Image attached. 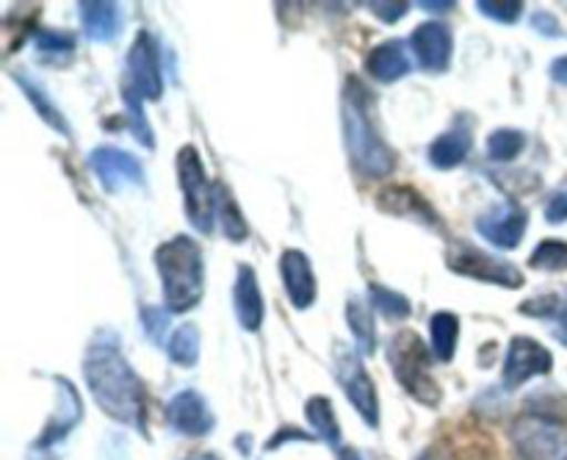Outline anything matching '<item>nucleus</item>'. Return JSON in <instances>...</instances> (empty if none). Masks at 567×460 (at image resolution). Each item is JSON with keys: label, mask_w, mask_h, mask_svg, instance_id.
<instances>
[{"label": "nucleus", "mask_w": 567, "mask_h": 460, "mask_svg": "<svg viewBox=\"0 0 567 460\" xmlns=\"http://www.w3.org/2000/svg\"><path fill=\"white\" fill-rule=\"evenodd\" d=\"M89 166L105 192H120L122 186H144V170L138 159L120 147H97L89 155Z\"/></svg>", "instance_id": "f8f14e48"}, {"label": "nucleus", "mask_w": 567, "mask_h": 460, "mask_svg": "<svg viewBox=\"0 0 567 460\" xmlns=\"http://www.w3.org/2000/svg\"><path fill=\"white\" fill-rule=\"evenodd\" d=\"M526 147V136L515 127H498L491 139H487V155L493 161H515Z\"/></svg>", "instance_id": "c85d7f7f"}, {"label": "nucleus", "mask_w": 567, "mask_h": 460, "mask_svg": "<svg viewBox=\"0 0 567 460\" xmlns=\"http://www.w3.org/2000/svg\"><path fill=\"white\" fill-rule=\"evenodd\" d=\"M233 303H236V316L241 321L244 330L255 333L264 325V297H260L258 277H255L252 266H238V280L233 288Z\"/></svg>", "instance_id": "f3484780"}, {"label": "nucleus", "mask_w": 567, "mask_h": 460, "mask_svg": "<svg viewBox=\"0 0 567 460\" xmlns=\"http://www.w3.org/2000/svg\"><path fill=\"white\" fill-rule=\"evenodd\" d=\"M55 388H59V408H55L53 419H50V425L44 427L42 438L37 441V447H53L55 441H61V438L70 436L72 427L81 421V397H78L75 386H72L70 380H64V377H55Z\"/></svg>", "instance_id": "dca6fc26"}, {"label": "nucleus", "mask_w": 567, "mask_h": 460, "mask_svg": "<svg viewBox=\"0 0 567 460\" xmlns=\"http://www.w3.org/2000/svg\"><path fill=\"white\" fill-rule=\"evenodd\" d=\"M551 78L557 83H565L567 86V55H563V59H557L551 64Z\"/></svg>", "instance_id": "ea45409f"}, {"label": "nucleus", "mask_w": 567, "mask_h": 460, "mask_svg": "<svg viewBox=\"0 0 567 460\" xmlns=\"http://www.w3.org/2000/svg\"><path fill=\"white\" fill-rule=\"evenodd\" d=\"M546 219L551 222V225H559V222L567 219V188H559V192L554 194L551 203H548L546 208Z\"/></svg>", "instance_id": "c9c22d12"}, {"label": "nucleus", "mask_w": 567, "mask_h": 460, "mask_svg": "<svg viewBox=\"0 0 567 460\" xmlns=\"http://www.w3.org/2000/svg\"><path fill=\"white\" fill-rule=\"evenodd\" d=\"M336 377L338 382H341L343 391H347V399L360 413V419L369 427L380 425V399H377L374 380H371L369 371H365L360 355L347 349L343 344L336 347Z\"/></svg>", "instance_id": "0eeeda50"}, {"label": "nucleus", "mask_w": 567, "mask_h": 460, "mask_svg": "<svg viewBox=\"0 0 567 460\" xmlns=\"http://www.w3.org/2000/svg\"><path fill=\"white\" fill-rule=\"evenodd\" d=\"M520 314L537 316V319H557L559 325H567V288L543 294V297L526 299L520 305Z\"/></svg>", "instance_id": "a878e982"}, {"label": "nucleus", "mask_w": 567, "mask_h": 460, "mask_svg": "<svg viewBox=\"0 0 567 460\" xmlns=\"http://www.w3.org/2000/svg\"><path fill=\"white\" fill-rule=\"evenodd\" d=\"M343 139L352 164L365 177H385L396 166V155L377 133L371 114V94L358 78H349L343 89Z\"/></svg>", "instance_id": "f03ea898"}, {"label": "nucleus", "mask_w": 567, "mask_h": 460, "mask_svg": "<svg viewBox=\"0 0 567 460\" xmlns=\"http://www.w3.org/2000/svg\"><path fill=\"white\" fill-rule=\"evenodd\" d=\"M17 83H20L22 92L28 94V100H31L33 109L39 111V116H42V120L48 122V125L53 127V131H59V133H70V127H66V122H64V116H61V111L55 109L53 103H50V98H48V94L42 92V89L37 86V83H33V78H28V75H17Z\"/></svg>", "instance_id": "bb28decb"}, {"label": "nucleus", "mask_w": 567, "mask_h": 460, "mask_svg": "<svg viewBox=\"0 0 567 460\" xmlns=\"http://www.w3.org/2000/svg\"><path fill=\"white\" fill-rule=\"evenodd\" d=\"M280 272H282V283H286L288 299H291L293 308L305 310L308 305H313L316 275L308 255L299 253V249H286L280 258Z\"/></svg>", "instance_id": "2eb2a0df"}, {"label": "nucleus", "mask_w": 567, "mask_h": 460, "mask_svg": "<svg viewBox=\"0 0 567 460\" xmlns=\"http://www.w3.org/2000/svg\"><path fill=\"white\" fill-rule=\"evenodd\" d=\"M305 416H308L310 427L316 430V436L324 438L330 447H338L341 443V427L336 421V408L327 397H310L308 405H305Z\"/></svg>", "instance_id": "4be33fe9"}, {"label": "nucleus", "mask_w": 567, "mask_h": 460, "mask_svg": "<svg viewBox=\"0 0 567 460\" xmlns=\"http://www.w3.org/2000/svg\"><path fill=\"white\" fill-rule=\"evenodd\" d=\"M529 264L535 266V269H543V272H565L567 269V242L548 238V242L537 244V249L532 253Z\"/></svg>", "instance_id": "7c9ffc66"}, {"label": "nucleus", "mask_w": 567, "mask_h": 460, "mask_svg": "<svg viewBox=\"0 0 567 460\" xmlns=\"http://www.w3.org/2000/svg\"><path fill=\"white\" fill-rule=\"evenodd\" d=\"M338 460H360V454L354 452V449H343V452L338 454Z\"/></svg>", "instance_id": "79ce46f5"}, {"label": "nucleus", "mask_w": 567, "mask_h": 460, "mask_svg": "<svg viewBox=\"0 0 567 460\" xmlns=\"http://www.w3.org/2000/svg\"><path fill=\"white\" fill-rule=\"evenodd\" d=\"M377 205H380V208L391 216H408V219L421 222V225H426V227H441L435 211H432L430 205L424 203V197H421V194L410 186L385 188V192L377 197Z\"/></svg>", "instance_id": "a211bd4d"}, {"label": "nucleus", "mask_w": 567, "mask_h": 460, "mask_svg": "<svg viewBox=\"0 0 567 460\" xmlns=\"http://www.w3.org/2000/svg\"><path fill=\"white\" fill-rule=\"evenodd\" d=\"M142 321H144V330H147L150 341L161 344L164 341V330H166V321H169V314L161 308H144L142 310Z\"/></svg>", "instance_id": "f704fd0d"}, {"label": "nucleus", "mask_w": 567, "mask_h": 460, "mask_svg": "<svg viewBox=\"0 0 567 460\" xmlns=\"http://www.w3.org/2000/svg\"><path fill=\"white\" fill-rule=\"evenodd\" d=\"M214 188H216V208H219V216H221V231H225V236L230 238V242H244L249 231L241 211H238L236 200L227 194V188L221 186H214Z\"/></svg>", "instance_id": "cd10ccee"}, {"label": "nucleus", "mask_w": 567, "mask_h": 460, "mask_svg": "<svg viewBox=\"0 0 567 460\" xmlns=\"http://www.w3.org/2000/svg\"><path fill=\"white\" fill-rule=\"evenodd\" d=\"M480 11L496 22H515L524 11V3H496V0H480Z\"/></svg>", "instance_id": "72a5a7b5"}, {"label": "nucleus", "mask_w": 567, "mask_h": 460, "mask_svg": "<svg viewBox=\"0 0 567 460\" xmlns=\"http://www.w3.org/2000/svg\"><path fill=\"white\" fill-rule=\"evenodd\" d=\"M177 177H181L188 222L194 225V231L210 233L214 231L216 214V188L208 183L203 159H199L194 144H186V147H181V153H177Z\"/></svg>", "instance_id": "423d86ee"}, {"label": "nucleus", "mask_w": 567, "mask_h": 460, "mask_svg": "<svg viewBox=\"0 0 567 460\" xmlns=\"http://www.w3.org/2000/svg\"><path fill=\"white\" fill-rule=\"evenodd\" d=\"M100 460H127L125 441H120V438H109V441H105V449H103V458Z\"/></svg>", "instance_id": "58836bf2"}, {"label": "nucleus", "mask_w": 567, "mask_h": 460, "mask_svg": "<svg viewBox=\"0 0 567 460\" xmlns=\"http://www.w3.org/2000/svg\"><path fill=\"white\" fill-rule=\"evenodd\" d=\"M468 150H471V133L465 131L463 125H457L432 142L430 161L437 166V170H452V166L463 164Z\"/></svg>", "instance_id": "412c9836"}, {"label": "nucleus", "mask_w": 567, "mask_h": 460, "mask_svg": "<svg viewBox=\"0 0 567 460\" xmlns=\"http://www.w3.org/2000/svg\"><path fill=\"white\" fill-rule=\"evenodd\" d=\"M526 225H529V216L520 208L515 200H504V203L493 205L491 211L476 219V231L487 238L491 244H496L498 249H515L526 236Z\"/></svg>", "instance_id": "9d476101"}, {"label": "nucleus", "mask_w": 567, "mask_h": 460, "mask_svg": "<svg viewBox=\"0 0 567 460\" xmlns=\"http://www.w3.org/2000/svg\"><path fill=\"white\" fill-rule=\"evenodd\" d=\"M83 377H86L94 402L103 408L105 416L133 427L142 436L147 432L144 386L122 355L116 333L100 330L89 341L86 358H83Z\"/></svg>", "instance_id": "f257e3e1"}, {"label": "nucleus", "mask_w": 567, "mask_h": 460, "mask_svg": "<svg viewBox=\"0 0 567 460\" xmlns=\"http://www.w3.org/2000/svg\"><path fill=\"white\" fill-rule=\"evenodd\" d=\"M554 336H557V338H559V341H563V344H565V347H567V325H563V327H559V330H557V333H554Z\"/></svg>", "instance_id": "37998d69"}, {"label": "nucleus", "mask_w": 567, "mask_h": 460, "mask_svg": "<svg viewBox=\"0 0 567 460\" xmlns=\"http://www.w3.org/2000/svg\"><path fill=\"white\" fill-rule=\"evenodd\" d=\"M166 419H169L172 430L186 438H203L214 430V413H210L208 402L197 391H192V388L177 391L169 399V405H166Z\"/></svg>", "instance_id": "ddd939ff"}, {"label": "nucleus", "mask_w": 567, "mask_h": 460, "mask_svg": "<svg viewBox=\"0 0 567 460\" xmlns=\"http://www.w3.org/2000/svg\"><path fill=\"white\" fill-rule=\"evenodd\" d=\"M164 303L169 314H186L203 299L205 264L203 249L192 236H175L155 249Z\"/></svg>", "instance_id": "7ed1b4c3"}, {"label": "nucleus", "mask_w": 567, "mask_h": 460, "mask_svg": "<svg viewBox=\"0 0 567 460\" xmlns=\"http://www.w3.org/2000/svg\"><path fill=\"white\" fill-rule=\"evenodd\" d=\"M449 266L457 275L474 277V280L482 283H496V286L504 288L524 286V275H520L518 266L496 258V255H487L485 249L474 247V244H452V249H449Z\"/></svg>", "instance_id": "6e6552de"}, {"label": "nucleus", "mask_w": 567, "mask_h": 460, "mask_svg": "<svg viewBox=\"0 0 567 460\" xmlns=\"http://www.w3.org/2000/svg\"><path fill=\"white\" fill-rule=\"evenodd\" d=\"M169 358L175 360L177 366H183V369H192L194 364L199 360V330L197 325H192V321H186V325L177 327L175 333H172L169 338Z\"/></svg>", "instance_id": "393cba45"}, {"label": "nucleus", "mask_w": 567, "mask_h": 460, "mask_svg": "<svg viewBox=\"0 0 567 460\" xmlns=\"http://www.w3.org/2000/svg\"><path fill=\"white\" fill-rule=\"evenodd\" d=\"M388 355H391L393 375L402 382L404 391L419 399V402L435 408L441 402L443 391L430 371V349H426V344L413 330H402L399 336L391 338Z\"/></svg>", "instance_id": "20e7f679"}, {"label": "nucleus", "mask_w": 567, "mask_h": 460, "mask_svg": "<svg viewBox=\"0 0 567 460\" xmlns=\"http://www.w3.org/2000/svg\"><path fill=\"white\" fill-rule=\"evenodd\" d=\"M369 294H371V305H374L385 319H408L410 316V303L404 294L393 292V288H385V286H377V283H371Z\"/></svg>", "instance_id": "c756f323"}, {"label": "nucleus", "mask_w": 567, "mask_h": 460, "mask_svg": "<svg viewBox=\"0 0 567 460\" xmlns=\"http://www.w3.org/2000/svg\"><path fill=\"white\" fill-rule=\"evenodd\" d=\"M347 319L354 333V344L363 355H371L377 347V333H374V316L371 308L360 297H352L347 305Z\"/></svg>", "instance_id": "5701e85b"}, {"label": "nucleus", "mask_w": 567, "mask_h": 460, "mask_svg": "<svg viewBox=\"0 0 567 460\" xmlns=\"http://www.w3.org/2000/svg\"><path fill=\"white\" fill-rule=\"evenodd\" d=\"M83 31L94 42H111L122 31V14L116 3H81Z\"/></svg>", "instance_id": "6ab92c4d"}, {"label": "nucleus", "mask_w": 567, "mask_h": 460, "mask_svg": "<svg viewBox=\"0 0 567 460\" xmlns=\"http://www.w3.org/2000/svg\"><path fill=\"white\" fill-rule=\"evenodd\" d=\"M371 11H374L380 20L399 22L404 14H408V3H371Z\"/></svg>", "instance_id": "4c0bfd02"}, {"label": "nucleus", "mask_w": 567, "mask_h": 460, "mask_svg": "<svg viewBox=\"0 0 567 460\" xmlns=\"http://www.w3.org/2000/svg\"><path fill=\"white\" fill-rule=\"evenodd\" d=\"M75 48V39L72 33H59V31H39L37 33V50L39 53H70Z\"/></svg>", "instance_id": "473e14b6"}, {"label": "nucleus", "mask_w": 567, "mask_h": 460, "mask_svg": "<svg viewBox=\"0 0 567 460\" xmlns=\"http://www.w3.org/2000/svg\"><path fill=\"white\" fill-rule=\"evenodd\" d=\"M125 86L133 89L138 98L158 100L164 94V78H161V61H158V44L142 31L136 42L127 50V78Z\"/></svg>", "instance_id": "1a4fd4ad"}, {"label": "nucleus", "mask_w": 567, "mask_h": 460, "mask_svg": "<svg viewBox=\"0 0 567 460\" xmlns=\"http://www.w3.org/2000/svg\"><path fill=\"white\" fill-rule=\"evenodd\" d=\"M554 366V355L535 338L518 336L509 341L507 358H504V386L518 388L537 375H548Z\"/></svg>", "instance_id": "9b49d317"}, {"label": "nucleus", "mask_w": 567, "mask_h": 460, "mask_svg": "<svg viewBox=\"0 0 567 460\" xmlns=\"http://www.w3.org/2000/svg\"><path fill=\"white\" fill-rule=\"evenodd\" d=\"M532 28H535L537 33H543V37H563L559 22L554 20V14H546V11H537V14L532 17Z\"/></svg>", "instance_id": "e433bc0d"}, {"label": "nucleus", "mask_w": 567, "mask_h": 460, "mask_svg": "<svg viewBox=\"0 0 567 460\" xmlns=\"http://www.w3.org/2000/svg\"><path fill=\"white\" fill-rule=\"evenodd\" d=\"M421 9H424V11H452L454 3H452V0H446V3H435V0H424V3H421Z\"/></svg>", "instance_id": "a19ab883"}, {"label": "nucleus", "mask_w": 567, "mask_h": 460, "mask_svg": "<svg viewBox=\"0 0 567 460\" xmlns=\"http://www.w3.org/2000/svg\"><path fill=\"white\" fill-rule=\"evenodd\" d=\"M509 438L524 460H567V427L554 416L520 413Z\"/></svg>", "instance_id": "39448f33"}, {"label": "nucleus", "mask_w": 567, "mask_h": 460, "mask_svg": "<svg viewBox=\"0 0 567 460\" xmlns=\"http://www.w3.org/2000/svg\"><path fill=\"white\" fill-rule=\"evenodd\" d=\"M365 67H369L371 78H377L382 83H393L410 72L408 50H404L402 42H385L371 50Z\"/></svg>", "instance_id": "aec40b11"}, {"label": "nucleus", "mask_w": 567, "mask_h": 460, "mask_svg": "<svg viewBox=\"0 0 567 460\" xmlns=\"http://www.w3.org/2000/svg\"><path fill=\"white\" fill-rule=\"evenodd\" d=\"M410 44H413L419 64L426 72H446L449 64H452L454 39L449 25H443V22H424V25L415 28Z\"/></svg>", "instance_id": "4468645a"}, {"label": "nucleus", "mask_w": 567, "mask_h": 460, "mask_svg": "<svg viewBox=\"0 0 567 460\" xmlns=\"http://www.w3.org/2000/svg\"><path fill=\"white\" fill-rule=\"evenodd\" d=\"M122 94H125V103H127V111H131V131H133V136L138 139V142L144 144V147H153L155 144V139H153V133H150V125H147V116H144V109H142V100L144 98H138L136 92H133V89H122Z\"/></svg>", "instance_id": "2f4dec72"}, {"label": "nucleus", "mask_w": 567, "mask_h": 460, "mask_svg": "<svg viewBox=\"0 0 567 460\" xmlns=\"http://www.w3.org/2000/svg\"><path fill=\"white\" fill-rule=\"evenodd\" d=\"M432 330V347H435V355L441 360H452L454 349H457V338H460V319L449 310H441V314L432 316L430 321Z\"/></svg>", "instance_id": "b1692460"}, {"label": "nucleus", "mask_w": 567, "mask_h": 460, "mask_svg": "<svg viewBox=\"0 0 567 460\" xmlns=\"http://www.w3.org/2000/svg\"><path fill=\"white\" fill-rule=\"evenodd\" d=\"M188 460H216L214 454H188Z\"/></svg>", "instance_id": "c03bdc74"}]
</instances>
